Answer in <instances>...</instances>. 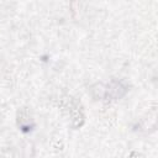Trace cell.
Segmentation results:
<instances>
[{"label": "cell", "mask_w": 158, "mask_h": 158, "mask_svg": "<svg viewBox=\"0 0 158 158\" xmlns=\"http://www.w3.org/2000/svg\"><path fill=\"white\" fill-rule=\"evenodd\" d=\"M127 85L125 81L122 80H117V79H112L106 86H105V95L104 99H109V100H117L121 99L126 93H127Z\"/></svg>", "instance_id": "obj_1"}, {"label": "cell", "mask_w": 158, "mask_h": 158, "mask_svg": "<svg viewBox=\"0 0 158 158\" xmlns=\"http://www.w3.org/2000/svg\"><path fill=\"white\" fill-rule=\"evenodd\" d=\"M17 121H19V125H20L22 128H25L26 126L30 125L31 118H30V115H28L27 110L22 109L21 111H19V114H17Z\"/></svg>", "instance_id": "obj_2"}, {"label": "cell", "mask_w": 158, "mask_h": 158, "mask_svg": "<svg viewBox=\"0 0 158 158\" xmlns=\"http://www.w3.org/2000/svg\"><path fill=\"white\" fill-rule=\"evenodd\" d=\"M91 94L95 99H102L105 95V86H102V84H95L91 88Z\"/></svg>", "instance_id": "obj_3"}]
</instances>
